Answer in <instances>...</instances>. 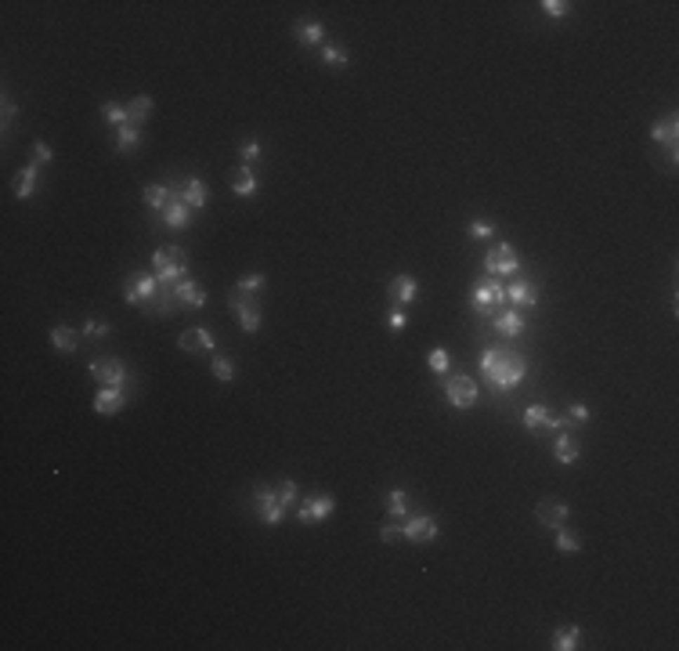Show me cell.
<instances>
[{
    "mask_svg": "<svg viewBox=\"0 0 679 651\" xmlns=\"http://www.w3.org/2000/svg\"><path fill=\"white\" fill-rule=\"evenodd\" d=\"M152 268H156V279L163 286H173L185 279V268H188V250L181 246H159L152 254Z\"/></svg>",
    "mask_w": 679,
    "mask_h": 651,
    "instance_id": "cell-1",
    "label": "cell"
},
{
    "mask_svg": "<svg viewBox=\"0 0 679 651\" xmlns=\"http://www.w3.org/2000/svg\"><path fill=\"white\" fill-rule=\"evenodd\" d=\"M524 369H527V362H524L520 355L499 352V359H495V366H492V373H488V380H492L495 391H510V387H517V384L524 380Z\"/></svg>",
    "mask_w": 679,
    "mask_h": 651,
    "instance_id": "cell-2",
    "label": "cell"
},
{
    "mask_svg": "<svg viewBox=\"0 0 679 651\" xmlns=\"http://www.w3.org/2000/svg\"><path fill=\"white\" fill-rule=\"evenodd\" d=\"M228 308L235 311V318H239V326H242L246 333H257L261 330V308H257V297L253 293H242L235 286L232 297H228Z\"/></svg>",
    "mask_w": 679,
    "mask_h": 651,
    "instance_id": "cell-3",
    "label": "cell"
},
{
    "mask_svg": "<svg viewBox=\"0 0 679 651\" xmlns=\"http://www.w3.org/2000/svg\"><path fill=\"white\" fill-rule=\"evenodd\" d=\"M159 279L156 275H131L127 279V286H123V300L127 304H141V308H148L156 300V293H159Z\"/></svg>",
    "mask_w": 679,
    "mask_h": 651,
    "instance_id": "cell-4",
    "label": "cell"
},
{
    "mask_svg": "<svg viewBox=\"0 0 679 651\" xmlns=\"http://www.w3.org/2000/svg\"><path fill=\"white\" fill-rule=\"evenodd\" d=\"M444 398H448V402L456 406V409H470V406L477 402V384L459 373V377H451V380L444 384Z\"/></svg>",
    "mask_w": 679,
    "mask_h": 651,
    "instance_id": "cell-5",
    "label": "cell"
},
{
    "mask_svg": "<svg viewBox=\"0 0 679 651\" xmlns=\"http://www.w3.org/2000/svg\"><path fill=\"white\" fill-rule=\"evenodd\" d=\"M91 377L102 387H123L127 384V369L116 359H98V362H91Z\"/></svg>",
    "mask_w": 679,
    "mask_h": 651,
    "instance_id": "cell-6",
    "label": "cell"
},
{
    "mask_svg": "<svg viewBox=\"0 0 679 651\" xmlns=\"http://www.w3.org/2000/svg\"><path fill=\"white\" fill-rule=\"evenodd\" d=\"M470 300H473L477 311H495L502 300H506V286H502V283H477Z\"/></svg>",
    "mask_w": 679,
    "mask_h": 651,
    "instance_id": "cell-7",
    "label": "cell"
},
{
    "mask_svg": "<svg viewBox=\"0 0 679 651\" xmlns=\"http://www.w3.org/2000/svg\"><path fill=\"white\" fill-rule=\"evenodd\" d=\"M253 503H257V514H261L268 524H279V521L286 517V507H282V499H279V492H275V489H257Z\"/></svg>",
    "mask_w": 679,
    "mask_h": 651,
    "instance_id": "cell-8",
    "label": "cell"
},
{
    "mask_svg": "<svg viewBox=\"0 0 679 651\" xmlns=\"http://www.w3.org/2000/svg\"><path fill=\"white\" fill-rule=\"evenodd\" d=\"M333 510H336V499H333L329 492H322V496L308 499V503L296 510V517L304 521V524H315V521H325V517H329Z\"/></svg>",
    "mask_w": 679,
    "mask_h": 651,
    "instance_id": "cell-9",
    "label": "cell"
},
{
    "mask_svg": "<svg viewBox=\"0 0 679 651\" xmlns=\"http://www.w3.org/2000/svg\"><path fill=\"white\" fill-rule=\"evenodd\" d=\"M484 268H492L495 275H510V271H517V268H520V261H517V254H513V246L499 243V246H492V250H488Z\"/></svg>",
    "mask_w": 679,
    "mask_h": 651,
    "instance_id": "cell-10",
    "label": "cell"
},
{
    "mask_svg": "<svg viewBox=\"0 0 679 651\" xmlns=\"http://www.w3.org/2000/svg\"><path fill=\"white\" fill-rule=\"evenodd\" d=\"M535 517L542 521V529H564L567 524V517H571V510L564 507V503H553V499H542V503L535 507Z\"/></svg>",
    "mask_w": 679,
    "mask_h": 651,
    "instance_id": "cell-11",
    "label": "cell"
},
{
    "mask_svg": "<svg viewBox=\"0 0 679 651\" xmlns=\"http://www.w3.org/2000/svg\"><path fill=\"white\" fill-rule=\"evenodd\" d=\"M123 406H127V394H123V387H102L94 398V413H102V416H116Z\"/></svg>",
    "mask_w": 679,
    "mask_h": 651,
    "instance_id": "cell-12",
    "label": "cell"
},
{
    "mask_svg": "<svg viewBox=\"0 0 679 651\" xmlns=\"http://www.w3.org/2000/svg\"><path fill=\"white\" fill-rule=\"evenodd\" d=\"M173 297H178L181 308H203L206 304V290L199 286V283H192V279L173 283Z\"/></svg>",
    "mask_w": 679,
    "mask_h": 651,
    "instance_id": "cell-13",
    "label": "cell"
},
{
    "mask_svg": "<svg viewBox=\"0 0 679 651\" xmlns=\"http://www.w3.org/2000/svg\"><path fill=\"white\" fill-rule=\"evenodd\" d=\"M405 539H412V543H430V539H437V521H434L430 514L412 517V521L405 524Z\"/></svg>",
    "mask_w": 679,
    "mask_h": 651,
    "instance_id": "cell-14",
    "label": "cell"
},
{
    "mask_svg": "<svg viewBox=\"0 0 679 651\" xmlns=\"http://www.w3.org/2000/svg\"><path fill=\"white\" fill-rule=\"evenodd\" d=\"M192 214L195 210H188L185 203H181V195H178V188H173V199H170V207L163 210V221H166V228H188V224H192Z\"/></svg>",
    "mask_w": 679,
    "mask_h": 651,
    "instance_id": "cell-15",
    "label": "cell"
},
{
    "mask_svg": "<svg viewBox=\"0 0 679 651\" xmlns=\"http://www.w3.org/2000/svg\"><path fill=\"white\" fill-rule=\"evenodd\" d=\"M650 138L661 141V145H668V153L675 156V148H679V123H675V116H665V120L654 123V127H650Z\"/></svg>",
    "mask_w": 679,
    "mask_h": 651,
    "instance_id": "cell-16",
    "label": "cell"
},
{
    "mask_svg": "<svg viewBox=\"0 0 679 651\" xmlns=\"http://www.w3.org/2000/svg\"><path fill=\"white\" fill-rule=\"evenodd\" d=\"M539 286L535 283H527V279H520V283H513V286H506V300H513V304H520V308H535L539 304Z\"/></svg>",
    "mask_w": 679,
    "mask_h": 651,
    "instance_id": "cell-17",
    "label": "cell"
},
{
    "mask_svg": "<svg viewBox=\"0 0 679 651\" xmlns=\"http://www.w3.org/2000/svg\"><path fill=\"white\" fill-rule=\"evenodd\" d=\"M178 195H181V203H185L188 210H203V207H206V199H210L206 185L199 181V178H192V181H188V185L178 192Z\"/></svg>",
    "mask_w": 679,
    "mask_h": 651,
    "instance_id": "cell-18",
    "label": "cell"
},
{
    "mask_svg": "<svg viewBox=\"0 0 679 651\" xmlns=\"http://www.w3.org/2000/svg\"><path fill=\"white\" fill-rule=\"evenodd\" d=\"M228 178H232V192L235 195H253L257 192V174H253V167H235Z\"/></svg>",
    "mask_w": 679,
    "mask_h": 651,
    "instance_id": "cell-19",
    "label": "cell"
},
{
    "mask_svg": "<svg viewBox=\"0 0 679 651\" xmlns=\"http://www.w3.org/2000/svg\"><path fill=\"white\" fill-rule=\"evenodd\" d=\"M387 293L397 300V304H409V300H416V293H419V283L412 279V275H397V279L387 286Z\"/></svg>",
    "mask_w": 679,
    "mask_h": 651,
    "instance_id": "cell-20",
    "label": "cell"
},
{
    "mask_svg": "<svg viewBox=\"0 0 679 651\" xmlns=\"http://www.w3.org/2000/svg\"><path fill=\"white\" fill-rule=\"evenodd\" d=\"M181 347L185 352H213V337H210V330H185Z\"/></svg>",
    "mask_w": 679,
    "mask_h": 651,
    "instance_id": "cell-21",
    "label": "cell"
},
{
    "mask_svg": "<svg viewBox=\"0 0 679 651\" xmlns=\"http://www.w3.org/2000/svg\"><path fill=\"white\" fill-rule=\"evenodd\" d=\"M37 167H40V163H29V167H22V170L15 174V195H18V199H29V195H33V188H37Z\"/></svg>",
    "mask_w": 679,
    "mask_h": 651,
    "instance_id": "cell-22",
    "label": "cell"
},
{
    "mask_svg": "<svg viewBox=\"0 0 679 651\" xmlns=\"http://www.w3.org/2000/svg\"><path fill=\"white\" fill-rule=\"evenodd\" d=\"M141 199H145V207H152V210H166L170 199H173V188H166V185H148L141 192Z\"/></svg>",
    "mask_w": 679,
    "mask_h": 651,
    "instance_id": "cell-23",
    "label": "cell"
},
{
    "mask_svg": "<svg viewBox=\"0 0 679 651\" xmlns=\"http://www.w3.org/2000/svg\"><path fill=\"white\" fill-rule=\"evenodd\" d=\"M51 344L58 347L62 355H72V352H77V344H80V337H77V330H69V326H55V330H51Z\"/></svg>",
    "mask_w": 679,
    "mask_h": 651,
    "instance_id": "cell-24",
    "label": "cell"
},
{
    "mask_svg": "<svg viewBox=\"0 0 679 651\" xmlns=\"http://www.w3.org/2000/svg\"><path fill=\"white\" fill-rule=\"evenodd\" d=\"M553 456H557L560 463H574V460H578V438L560 434L557 441H553Z\"/></svg>",
    "mask_w": 679,
    "mask_h": 651,
    "instance_id": "cell-25",
    "label": "cell"
},
{
    "mask_svg": "<svg viewBox=\"0 0 679 651\" xmlns=\"http://www.w3.org/2000/svg\"><path fill=\"white\" fill-rule=\"evenodd\" d=\"M524 427H527V431L553 427V416L546 413V406H527V409H524Z\"/></svg>",
    "mask_w": 679,
    "mask_h": 651,
    "instance_id": "cell-26",
    "label": "cell"
},
{
    "mask_svg": "<svg viewBox=\"0 0 679 651\" xmlns=\"http://www.w3.org/2000/svg\"><path fill=\"white\" fill-rule=\"evenodd\" d=\"M495 330H499L502 337H520V330H524V318H520L517 311H502V315L495 318Z\"/></svg>",
    "mask_w": 679,
    "mask_h": 651,
    "instance_id": "cell-27",
    "label": "cell"
},
{
    "mask_svg": "<svg viewBox=\"0 0 679 651\" xmlns=\"http://www.w3.org/2000/svg\"><path fill=\"white\" fill-rule=\"evenodd\" d=\"M148 112H152V98H148V94H138L134 102L127 105V123H134V127H138V123L148 120Z\"/></svg>",
    "mask_w": 679,
    "mask_h": 651,
    "instance_id": "cell-28",
    "label": "cell"
},
{
    "mask_svg": "<svg viewBox=\"0 0 679 651\" xmlns=\"http://www.w3.org/2000/svg\"><path fill=\"white\" fill-rule=\"evenodd\" d=\"M578 637H582V633H578V626H560L557 637H553V647H557V651H574Z\"/></svg>",
    "mask_w": 679,
    "mask_h": 651,
    "instance_id": "cell-29",
    "label": "cell"
},
{
    "mask_svg": "<svg viewBox=\"0 0 679 651\" xmlns=\"http://www.w3.org/2000/svg\"><path fill=\"white\" fill-rule=\"evenodd\" d=\"M138 141H141V127H134V123H123V127L116 131V148H119V153L134 148Z\"/></svg>",
    "mask_w": 679,
    "mask_h": 651,
    "instance_id": "cell-30",
    "label": "cell"
},
{
    "mask_svg": "<svg viewBox=\"0 0 679 651\" xmlns=\"http://www.w3.org/2000/svg\"><path fill=\"white\" fill-rule=\"evenodd\" d=\"M296 37H300V44H322L325 30L318 26V22H300V26H296Z\"/></svg>",
    "mask_w": 679,
    "mask_h": 651,
    "instance_id": "cell-31",
    "label": "cell"
},
{
    "mask_svg": "<svg viewBox=\"0 0 679 651\" xmlns=\"http://www.w3.org/2000/svg\"><path fill=\"white\" fill-rule=\"evenodd\" d=\"M210 366H213V377H217L220 384H232V380H235V366H232L228 359L213 355V362H210Z\"/></svg>",
    "mask_w": 679,
    "mask_h": 651,
    "instance_id": "cell-32",
    "label": "cell"
},
{
    "mask_svg": "<svg viewBox=\"0 0 679 651\" xmlns=\"http://www.w3.org/2000/svg\"><path fill=\"white\" fill-rule=\"evenodd\" d=\"M387 507H390L394 517H405V514H409V496L401 492V489H394V492L387 496Z\"/></svg>",
    "mask_w": 679,
    "mask_h": 651,
    "instance_id": "cell-33",
    "label": "cell"
},
{
    "mask_svg": "<svg viewBox=\"0 0 679 651\" xmlns=\"http://www.w3.org/2000/svg\"><path fill=\"white\" fill-rule=\"evenodd\" d=\"M102 116L112 123L116 131L123 127V123H127V109H123V105H116V102H105V105H102Z\"/></svg>",
    "mask_w": 679,
    "mask_h": 651,
    "instance_id": "cell-34",
    "label": "cell"
},
{
    "mask_svg": "<svg viewBox=\"0 0 679 651\" xmlns=\"http://www.w3.org/2000/svg\"><path fill=\"white\" fill-rule=\"evenodd\" d=\"M578 546H582V543H578V536H574V532L557 529V550H560V554H574Z\"/></svg>",
    "mask_w": 679,
    "mask_h": 651,
    "instance_id": "cell-35",
    "label": "cell"
},
{
    "mask_svg": "<svg viewBox=\"0 0 679 651\" xmlns=\"http://www.w3.org/2000/svg\"><path fill=\"white\" fill-rule=\"evenodd\" d=\"M542 11L549 18H567L571 15V4H567V0H542Z\"/></svg>",
    "mask_w": 679,
    "mask_h": 651,
    "instance_id": "cell-36",
    "label": "cell"
},
{
    "mask_svg": "<svg viewBox=\"0 0 679 651\" xmlns=\"http://www.w3.org/2000/svg\"><path fill=\"white\" fill-rule=\"evenodd\" d=\"M239 290H242V293H261V290H264V275H261V271L242 275V279H239Z\"/></svg>",
    "mask_w": 679,
    "mask_h": 651,
    "instance_id": "cell-37",
    "label": "cell"
},
{
    "mask_svg": "<svg viewBox=\"0 0 679 651\" xmlns=\"http://www.w3.org/2000/svg\"><path fill=\"white\" fill-rule=\"evenodd\" d=\"M322 58H325V65H333V69H343L347 65V51H340V47H325Z\"/></svg>",
    "mask_w": 679,
    "mask_h": 651,
    "instance_id": "cell-38",
    "label": "cell"
},
{
    "mask_svg": "<svg viewBox=\"0 0 679 651\" xmlns=\"http://www.w3.org/2000/svg\"><path fill=\"white\" fill-rule=\"evenodd\" d=\"M380 539L390 546V543H397V539H405V529H397L394 521H387V524H380Z\"/></svg>",
    "mask_w": 679,
    "mask_h": 651,
    "instance_id": "cell-39",
    "label": "cell"
},
{
    "mask_svg": "<svg viewBox=\"0 0 679 651\" xmlns=\"http://www.w3.org/2000/svg\"><path fill=\"white\" fill-rule=\"evenodd\" d=\"M430 369L434 373H444L448 369V352H444V347H434V352H430Z\"/></svg>",
    "mask_w": 679,
    "mask_h": 651,
    "instance_id": "cell-40",
    "label": "cell"
},
{
    "mask_svg": "<svg viewBox=\"0 0 679 651\" xmlns=\"http://www.w3.org/2000/svg\"><path fill=\"white\" fill-rule=\"evenodd\" d=\"M84 333H87V337H109V322H102V318H91V322L84 326Z\"/></svg>",
    "mask_w": 679,
    "mask_h": 651,
    "instance_id": "cell-41",
    "label": "cell"
},
{
    "mask_svg": "<svg viewBox=\"0 0 679 651\" xmlns=\"http://www.w3.org/2000/svg\"><path fill=\"white\" fill-rule=\"evenodd\" d=\"M275 492H279V499H282V507H289L293 503V499H296V482H282L279 489H275Z\"/></svg>",
    "mask_w": 679,
    "mask_h": 651,
    "instance_id": "cell-42",
    "label": "cell"
},
{
    "mask_svg": "<svg viewBox=\"0 0 679 651\" xmlns=\"http://www.w3.org/2000/svg\"><path fill=\"white\" fill-rule=\"evenodd\" d=\"M470 236L488 239V236H492V224H488V221H473V224H470Z\"/></svg>",
    "mask_w": 679,
    "mask_h": 651,
    "instance_id": "cell-43",
    "label": "cell"
},
{
    "mask_svg": "<svg viewBox=\"0 0 679 651\" xmlns=\"http://www.w3.org/2000/svg\"><path fill=\"white\" fill-rule=\"evenodd\" d=\"M33 153H37V163H51V156H55V153H51V145H44V141H37V145H33Z\"/></svg>",
    "mask_w": 679,
    "mask_h": 651,
    "instance_id": "cell-44",
    "label": "cell"
},
{
    "mask_svg": "<svg viewBox=\"0 0 679 651\" xmlns=\"http://www.w3.org/2000/svg\"><path fill=\"white\" fill-rule=\"evenodd\" d=\"M257 156H261V145H257V141H246V145H242V160L253 163Z\"/></svg>",
    "mask_w": 679,
    "mask_h": 651,
    "instance_id": "cell-45",
    "label": "cell"
},
{
    "mask_svg": "<svg viewBox=\"0 0 679 651\" xmlns=\"http://www.w3.org/2000/svg\"><path fill=\"white\" fill-rule=\"evenodd\" d=\"M387 326H390V330H394V333H401V330H405V315H401V311H390V318H387Z\"/></svg>",
    "mask_w": 679,
    "mask_h": 651,
    "instance_id": "cell-46",
    "label": "cell"
},
{
    "mask_svg": "<svg viewBox=\"0 0 679 651\" xmlns=\"http://www.w3.org/2000/svg\"><path fill=\"white\" fill-rule=\"evenodd\" d=\"M495 359H499V352H481V369H484V373H492Z\"/></svg>",
    "mask_w": 679,
    "mask_h": 651,
    "instance_id": "cell-47",
    "label": "cell"
},
{
    "mask_svg": "<svg viewBox=\"0 0 679 651\" xmlns=\"http://www.w3.org/2000/svg\"><path fill=\"white\" fill-rule=\"evenodd\" d=\"M15 112H18V109H15V102H4V127L15 120Z\"/></svg>",
    "mask_w": 679,
    "mask_h": 651,
    "instance_id": "cell-48",
    "label": "cell"
}]
</instances>
